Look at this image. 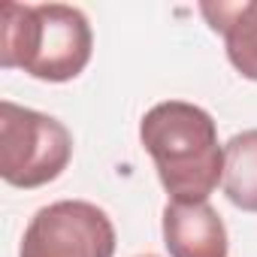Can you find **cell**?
Returning <instances> with one entry per match:
<instances>
[{"mask_svg":"<svg viewBox=\"0 0 257 257\" xmlns=\"http://www.w3.org/2000/svg\"><path fill=\"white\" fill-rule=\"evenodd\" d=\"M140 257H158V254H140Z\"/></svg>","mask_w":257,"mask_h":257,"instance_id":"obj_8","label":"cell"},{"mask_svg":"<svg viewBox=\"0 0 257 257\" xmlns=\"http://www.w3.org/2000/svg\"><path fill=\"white\" fill-rule=\"evenodd\" d=\"M140 143L152 155L158 179L176 203H209L224 179V149L215 118L194 103L164 100L140 121Z\"/></svg>","mask_w":257,"mask_h":257,"instance_id":"obj_1","label":"cell"},{"mask_svg":"<svg viewBox=\"0 0 257 257\" xmlns=\"http://www.w3.org/2000/svg\"><path fill=\"white\" fill-rule=\"evenodd\" d=\"M91 52L94 34L82 10L67 4H4V70H25L40 82H70L88 67Z\"/></svg>","mask_w":257,"mask_h":257,"instance_id":"obj_2","label":"cell"},{"mask_svg":"<svg viewBox=\"0 0 257 257\" xmlns=\"http://www.w3.org/2000/svg\"><path fill=\"white\" fill-rule=\"evenodd\" d=\"M164 245L170 257H227V227L209 203L164 206Z\"/></svg>","mask_w":257,"mask_h":257,"instance_id":"obj_5","label":"cell"},{"mask_svg":"<svg viewBox=\"0 0 257 257\" xmlns=\"http://www.w3.org/2000/svg\"><path fill=\"white\" fill-rule=\"evenodd\" d=\"M73 158V137L52 115L0 103V176L13 188H43L55 182Z\"/></svg>","mask_w":257,"mask_h":257,"instance_id":"obj_3","label":"cell"},{"mask_svg":"<svg viewBox=\"0 0 257 257\" xmlns=\"http://www.w3.org/2000/svg\"><path fill=\"white\" fill-rule=\"evenodd\" d=\"M112 218L85 200H58L43 206L25 236L19 257H112Z\"/></svg>","mask_w":257,"mask_h":257,"instance_id":"obj_4","label":"cell"},{"mask_svg":"<svg viewBox=\"0 0 257 257\" xmlns=\"http://www.w3.org/2000/svg\"><path fill=\"white\" fill-rule=\"evenodd\" d=\"M209 28L224 37L227 61L245 79L257 82V0L242 4H200Z\"/></svg>","mask_w":257,"mask_h":257,"instance_id":"obj_6","label":"cell"},{"mask_svg":"<svg viewBox=\"0 0 257 257\" xmlns=\"http://www.w3.org/2000/svg\"><path fill=\"white\" fill-rule=\"evenodd\" d=\"M224 197L242 209L257 212V127L230 137L224 146Z\"/></svg>","mask_w":257,"mask_h":257,"instance_id":"obj_7","label":"cell"}]
</instances>
